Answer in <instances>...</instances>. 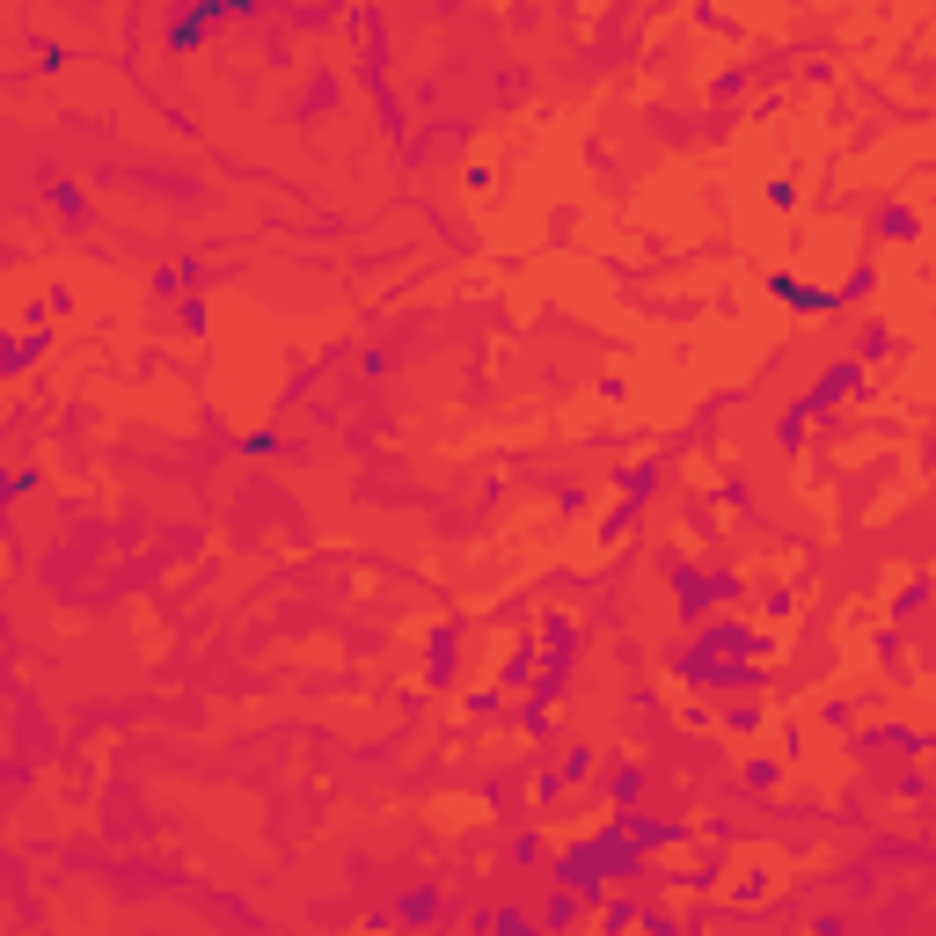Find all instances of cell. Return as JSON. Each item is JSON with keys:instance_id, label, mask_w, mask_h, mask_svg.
<instances>
[{"instance_id": "cell-1", "label": "cell", "mask_w": 936, "mask_h": 936, "mask_svg": "<svg viewBox=\"0 0 936 936\" xmlns=\"http://www.w3.org/2000/svg\"><path fill=\"white\" fill-rule=\"evenodd\" d=\"M702 651H717V659H754L761 629H746V622H702Z\"/></svg>"}, {"instance_id": "cell-2", "label": "cell", "mask_w": 936, "mask_h": 936, "mask_svg": "<svg viewBox=\"0 0 936 936\" xmlns=\"http://www.w3.org/2000/svg\"><path fill=\"white\" fill-rule=\"evenodd\" d=\"M878 227H885V242H915V213H907V205H893Z\"/></svg>"}, {"instance_id": "cell-3", "label": "cell", "mask_w": 936, "mask_h": 936, "mask_svg": "<svg viewBox=\"0 0 936 936\" xmlns=\"http://www.w3.org/2000/svg\"><path fill=\"white\" fill-rule=\"evenodd\" d=\"M856 351H863V359H885V351H893V330H885V322H871V330H863V344H856Z\"/></svg>"}, {"instance_id": "cell-4", "label": "cell", "mask_w": 936, "mask_h": 936, "mask_svg": "<svg viewBox=\"0 0 936 936\" xmlns=\"http://www.w3.org/2000/svg\"><path fill=\"white\" fill-rule=\"evenodd\" d=\"M542 637H549L556 651H571V637H578V629H571V615H549V622H542Z\"/></svg>"}]
</instances>
